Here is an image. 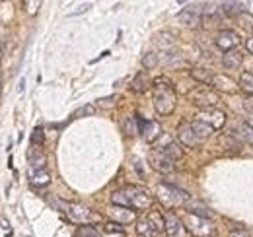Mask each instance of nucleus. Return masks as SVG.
Here are the masks:
<instances>
[{"label":"nucleus","instance_id":"1","mask_svg":"<svg viewBox=\"0 0 253 237\" xmlns=\"http://www.w3.org/2000/svg\"><path fill=\"white\" fill-rule=\"evenodd\" d=\"M111 202L115 206H125L130 208L134 212H142V210H150L152 206V195L142 189V187H134V185H128L121 191H115L111 195Z\"/></svg>","mask_w":253,"mask_h":237},{"label":"nucleus","instance_id":"2","mask_svg":"<svg viewBox=\"0 0 253 237\" xmlns=\"http://www.w3.org/2000/svg\"><path fill=\"white\" fill-rule=\"evenodd\" d=\"M154 91V109L160 115H171L177 105V93L173 88V82L166 76H158L152 80Z\"/></svg>","mask_w":253,"mask_h":237},{"label":"nucleus","instance_id":"3","mask_svg":"<svg viewBox=\"0 0 253 237\" xmlns=\"http://www.w3.org/2000/svg\"><path fill=\"white\" fill-rule=\"evenodd\" d=\"M49 202L55 204L57 210L64 212L68 216V220L74 222V224L90 226V224H95V222L101 220V214H97L92 208L84 206V204H78V202H66V200H61V198H51Z\"/></svg>","mask_w":253,"mask_h":237},{"label":"nucleus","instance_id":"4","mask_svg":"<svg viewBox=\"0 0 253 237\" xmlns=\"http://www.w3.org/2000/svg\"><path fill=\"white\" fill-rule=\"evenodd\" d=\"M156 195H158L160 202L166 208H177V206H185L191 200V197L187 195V191L179 189V187H173V185H168V183H162L156 189Z\"/></svg>","mask_w":253,"mask_h":237},{"label":"nucleus","instance_id":"5","mask_svg":"<svg viewBox=\"0 0 253 237\" xmlns=\"http://www.w3.org/2000/svg\"><path fill=\"white\" fill-rule=\"evenodd\" d=\"M183 224L185 228L189 230L191 236L195 237H212L214 236V226L211 224V220L207 218H201V216H195V214H185L183 218Z\"/></svg>","mask_w":253,"mask_h":237},{"label":"nucleus","instance_id":"6","mask_svg":"<svg viewBox=\"0 0 253 237\" xmlns=\"http://www.w3.org/2000/svg\"><path fill=\"white\" fill-rule=\"evenodd\" d=\"M189 99L193 105L207 111V109H214V105L218 103V93L212 88L201 86V88H195L193 91H189Z\"/></svg>","mask_w":253,"mask_h":237},{"label":"nucleus","instance_id":"7","mask_svg":"<svg viewBox=\"0 0 253 237\" xmlns=\"http://www.w3.org/2000/svg\"><path fill=\"white\" fill-rule=\"evenodd\" d=\"M154 150H158V152H162V154H166V156L171 158L173 161L183 158V150H181V146L173 140V136H169V134H166V132L154 142Z\"/></svg>","mask_w":253,"mask_h":237},{"label":"nucleus","instance_id":"8","mask_svg":"<svg viewBox=\"0 0 253 237\" xmlns=\"http://www.w3.org/2000/svg\"><path fill=\"white\" fill-rule=\"evenodd\" d=\"M148 163H150V167H152L154 171L164 173V175L175 171V161H173L171 158H168L166 154L158 152V150H150V154H148Z\"/></svg>","mask_w":253,"mask_h":237},{"label":"nucleus","instance_id":"9","mask_svg":"<svg viewBox=\"0 0 253 237\" xmlns=\"http://www.w3.org/2000/svg\"><path fill=\"white\" fill-rule=\"evenodd\" d=\"M136 124H138L140 136H142L146 142H150V144H154L160 136L164 134V132H162V124H160L158 120H146V118L136 117Z\"/></svg>","mask_w":253,"mask_h":237},{"label":"nucleus","instance_id":"10","mask_svg":"<svg viewBox=\"0 0 253 237\" xmlns=\"http://www.w3.org/2000/svg\"><path fill=\"white\" fill-rule=\"evenodd\" d=\"M203 8L205 4H189L187 8H183L177 14V20L185 26V28H197L203 20Z\"/></svg>","mask_w":253,"mask_h":237},{"label":"nucleus","instance_id":"11","mask_svg":"<svg viewBox=\"0 0 253 237\" xmlns=\"http://www.w3.org/2000/svg\"><path fill=\"white\" fill-rule=\"evenodd\" d=\"M164 220H166V234H168V237H191L189 230L185 228L183 220L177 218L173 212H166Z\"/></svg>","mask_w":253,"mask_h":237},{"label":"nucleus","instance_id":"12","mask_svg":"<svg viewBox=\"0 0 253 237\" xmlns=\"http://www.w3.org/2000/svg\"><path fill=\"white\" fill-rule=\"evenodd\" d=\"M242 43V39H240V35L236 33V31L232 30H222L218 35H216V39H214V45L222 49L224 53H228V51H234L238 45Z\"/></svg>","mask_w":253,"mask_h":237},{"label":"nucleus","instance_id":"13","mask_svg":"<svg viewBox=\"0 0 253 237\" xmlns=\"http://www.w3.org/2000/svg\"><path fill=\"white\" fill-rule=\"evenodd\" d=\"M107 216L115 222V224H119V226H125V224H132L134 220H136V212L134 210H130V208H125V206H113L107 210Z\"/></svg>","mask_w":253,"mask_h":237},{"label":"nucleus","instance_id":"14","mask_svg":"<svg viewBox=\"0 0 253 237\" xmlns=\"http://www.w3.org/2000/svg\"><path fill=\"white\" fill-rule=\"evenodd\" d=\"M197 120L207 122L209 126H212L214 130H218V128H222L226 124V115L222 111H218V109H207V111L197 113Z\"/></svg>","mask_w":253,"mask_h":237},{"label":"nucleus","instance_id":"15","mask_svg":"<svg viewBox=\"0 0 253 237\" xmlns=\"http://www.w3.org/2000/svg\"><path fill=\"white\" fill-rule=\"evenodd\" d=\"M177 138H179V142L185 146V148H197L199 146V138L195 136V132H193V128H191V122L187 120H183L179 126H177Z\"/></svg>","mask_w":253,"mask_h":237},{"label":"nucleus","instance_id":"16","mask_svg":"<svg viewBox=\"0 0 253 237\" xmlns=\"http://www.w3.org/2000/svg\"><path fill=\"white\" fill-rule=\"evenodd\" d=\"M211 86H212V89H218V91H224V93H236L238 91L236 82L232 78H228L226 74H214Z\"/></svg>","mask_w":253,"mask_h":237},{"label":"nucleus","instance_id":"17","mask_svg":"<svg viewBox=\"0 0 253 237\" xmlns=\"http://www.w3.org/2000/svg\"><path fill=\"white\" fill-rule=\"evenodd\" d=\"M45 161H47V158H45V154H43L41 146H33L32 144V148L28 150V163H30L32 171L45 169Z\"/></svg>","mask_w":253,"mask_h":237},{"label":"nucleus","instance_id":"18","mask_svg":"<svg viewBox=\"0 0 253 237\" xmlns=\"http://www.w3.org/2000/svg\"><path fill=\"white\" fill-rule=\"evenodd\" d=\"M232 136H236L242 144H252L253 146V126L250 122L238 124V126L234 128V134H232Z\"/></svg>","mask_w":253,"mask_h":237},{"label":"nucleus","instance_id":"19","mask_svg":"<svg viewBox=\"0 0 253 237\" xmlns=\"http://www.w3.org/2000/svg\"><path fill=\"white\" fill-rule=\"evenodd\" d=\"M242 62H244V55L240 53V51H228V53H224V57H222V64H224V68H228V70H238L240 66H242Z\"/></svg>","mask_w":253,"mask_h":237},{"label":"nucleus","instance_id":"20","mask_svg":"<svg viewBox=\"0 0 253 237\" xmlns=\"http://www.w3.org/2000/svg\"><path fill=\"white\" fill-rule=\"evenodd\" d=\"M136 234L138 237H158L160 232L152 226V222L148 218H142L136 222Z\"/></svg>","mask_w":253,"mask_h":237},{"label":"nucleus","instance_id":"21","mask_svg":"<svg viewBox=\"0 0 253 237\" xmlns=\"http://www.w3.org/2000/svg\"><path fill=\"white\" fill-rule=\"evenodd\" d=\"M185 206H187V212H189V214L201 216V218H207V220L214 218V212H212V210H211L209 206H205L203 202H195V200H189Z\"/></svg>","mask_w":253,"mask_h":237},{"label":"nucleus","instance_id":"22","mask_svg":"<svg viewBox=\"0 0 253 237\" xmlns=\"http://www.w3.org/2000/svg\"><path fill=\"white\" fill-rule=\"evenodd\" d=\"M191 128H193V132H195V136H197L199 140H207L209 136L214 134V128H212V126H209L207 122H201V120H197V118L191 122Z\"/></svg>","mask_w":253,"mask_h":237},{"label":"nucleus","instance_id":"23","mask_svg":"<svg viewBox=\"0 0 253 237\" xmlns=\"http://www.w3.org/2000/svg\"><path fill=\"white\" fill-rule=\"evenodd\" d=\"M220 146L226 150V152H230V154H238V152H242V148H244V144H242L236 136H232V134H222Z\"/></svg>","mask_w":253,"mask_h":237},{"label":"nucleus","instance_id":"24","mask_svg":"<svg viewBox=\"0 0 253 237\" xmlns=\"http://www.w3.org/2000/svg\"><path fill=\"white\" fill-rule=\"evenodd\" d=\"M30 181L33 187H47L51 183V173L47 169H39V171H30Z\"/></svg>","mask_w":253,"mask_h":237},{"label":"nucleus","instance_id":"25","mask_svg":"<svg viewBox=\"0 0 253 237\" xmlns=\"http://www.w3.org/2000/svg\"><path fill=\"white\" fill-rule=\"evenodd\" d=\"M148 88H150V78L146 76V72H138L134 76L132 84H130V89L136 91V93H142V91H146Z\"/></svg>","mask_w":253,"mask_h":237},{"label":"nucleus","instance_id":"26","mask_svg":"<svg viewBox=\"0 0 253 237\" xmlns=\"http://www.w3.org/2000/svg\"><path fill=\"white\" fill-rule=\"evenodd\" d=\"M220 8L224 16H238L244 10V2H222Z\"/></svg>","mask_w":253,"mask_h":237},{"label":"nucleus","instance_id":"27","mask_svg":"<svg viewBox=\"0 0 253 237\" xmlns=\"http://www.w3.org/2000/svg\"><path fill=\"white\" fill-rule=\"evenodd\" d=\"M191 76H193L197 82H201V84H211L214 74H212L211 70H207V68H193V70H191Z\"/></svg>","mask_w":253,"mask_h":237},{"label":"nucleus","instance_id":"28","mask_svg":"<svg viewBox=\"0 0 253 237\" xmlns=\"http://www.w3.org/2000/svg\"><path fill=\"white\" fill-rule=\"evenodd\" d=\"M150 222H152V226L158 230L160 234L162 232H166V220H164V214L162 212H156V210H150L148 212V216H146Z\"/></svg>","mask_w":253,"mask_h":237},{"label":"nucleus","instance_id":"29","mask_svg":"<svg viewBox=\"0 0 253 237\" xmlns=\"http://www.w3.org/2000/svg\"><path fill=\"white\" fill-rule=\"evenodd\" d=\"M164 64H168V66H173V68H179V66H183V64H185V59H183L179 53L168 51V53L164 55Z\"/></svg>","mask_w":253,"mask_h":237},{"label":"nucleus","instance_id":"30","mask_svg":"<svg viewBox=\"0 0 253 237\" xmlns=\"http://www.w3.org/2000/svg\"><path fill=\"white\" fill-rule=\"evenodd\" d=\"M121 128L126 136H134L138 132V124H136V117H125L121 120Z\"/></svg>","mask_w":253,"mask_h":237},{"label":"nucleus","instance_id":"31","mask_svg":"<svg viewBox=\"0 0 253 237\" xmlns=\"http://www.w3.org/2000/svg\"><path fill=\"white\" fill-rule=\"evenodd\" d=\"M156 43H158L160 47H164V49H169V47L175 45V35L169 33V31H164V33L156 35Z\"/></svg>","mask_w":253,"mask_h":237},{"label":"nucleus","instance_id":"32","mask_svg":"<svg viewBox=\"0 0 253 237\" xmlns=\"http://www.w3.org/2000/svg\"><path fill=\"white\" fill-rule=\"evenodd\" d=\"M240 88L244 89L246 93L253 95V72H244L240 76Z\"/></svg>","mask_w":253,"mask_h":237},{"label":"nucleus","instance_id":"33","mask_svg":"<svg viewBox=\"0 0 253 237\" xmlns=\"http://www.w3.org/2000/svg\"><path fill=\"white\" fill-rule=\"evenodd\" d=\"M160 64V57L156 53H146L144 57H142V66L146 68V70H152V68H156Z\"/></svg>","mask_w":253,"mask_h":237},{"label":"nucleus","instance_id":"34","mask_svg":"<svg viewBox=\"0 0 253 237\" xmlns=\"http://www.w3.org/2000/svg\"><path fill=\"white\" fill-rule=\"evenodd\" d=\"M76 237H99V232L92 226H80V230L76 232Z\"/></svg>","mask_w":253,"mask_h":237},{"label":"nucleus","instance_id":"35","mask_svg":"<svg viewBox=\"0 0 253 237\" xmlns=\"http://www.w3.org/2000/svg\"><path fill=\"white\" fill-rule=\"evenodd\" d=\"M43 138H45L43 128H41V126H35L32 132V144L33 146H41V144H43Z\"/></svg>","mask_w":253,"mask_h":237},{"label":"nucleus","instance_id":"36","mask_svg":"<svg viewBox=\"0 0 253 237\" xmlns=\"http://www.w3.org/2000/svg\"><path fill=\"white\" fill-rule=\"evenodd\" d=\"M94 111H95L94 105H84V107H80L78 111H74V115H72V117L80 118V117H84V115H94Z\"/></svg>","mask_w":253,"mask_h":237},{"label":"nucleus","instance_id":"37","mask_svg":"<svg viewBox=\"0 0 253 237\" xmlns=\"http://www.w3.org/2000/svg\"><path fill=\"white\" fill-rule=\"evenodd\" d=\"M103 230H105L107 234H123V226H119V224H115V222L105 224V226H103Z\"/></svg>","mask_w":253,"mask_h":237},{"label":"nucleus","instance_id":"38","mask_svg":"<svg viewBox=\"0 0 253 237\" xmlns=\"http://www.w3.org/2000/svg\"><path fill=\"white\" fill-rule=\"evenodd\" d=\"M244 111H246V115L248 117H252L253 118V97H248V99H244Z\"/></svg>","mask_w":253,"mask_h":237},{"label":"nucleus","instance_id":"39","mask_svg":"<svg viewBox=\"0 0 253 237\" xmlns=\"http://www.w3.org/2000/svg\"><path fill=\"white\" fill-rule=\"evenodd\" d=\"M242 26H244L248 31H253V16L252 14H246V16H244V24H242Z\"/></svg>","mask_w":253,"mask_h":237},{"label":"nucleus","instance_id":"40","mask_svg":"<svg viewBox=\"0 0 253 237\" xmlns=\"http://www.w3.org/2000/svg\"><path fill=\"white\" fill-rule=\"evenodd\" d=\"M228 237H253L250 232H246V230H236V232H230Z\"/></svg>","mask_w":253,"mask_h":237},{"label":"nucleus","instance_id":"41","mask_svg":"<svg viewBox=\"0 0 253 237\" xmlns=\"http://www.w3.org/2000/svg\"><path fill=\"white\" fill-rule=\"evenodd\" d=\"M24 6H28V12H30V14H35L37 8L41 6V2H24Z\"/></svg>","mask_w":253,"mask_h":237},{"label":"nucleus","instance_id":"42","mask_svg":"<svg viewBox=\"0 0 253 237\" xmlns=\"http://www.w3.org/2000/svg\"><path fill=\"white\" fill-rule=\"evenodd\" d=\"M113 103H115V95L105 97V99H99V105H101V107H111Z\"/></svg>","mask_w":253,"mask_h":237},{"label":"nucleus","instance_id":"43","mask_svg":"<svg viewBox=\"0 0 253 237\" xmlns=\"http://www.w3.org/2000/svg\"><path fill=\"white\" fill-rule=\"evenodd\" d=\"M246 49H248V53H250V55H253V35L246 41Z\"/></svg>","mask_w":253,"mask_h":237},{"label":"nucleus","instance_id":"44","mask_svg":"<svg viewBox=\"0 0 253 237\" xmlns=\"http://www.w3.org/2000/svg\"><path fill=\"white\" fill-rule=\"evenodd\" d=\"M248 122H250V124H252V126H253V118H250V120H248Z\"/></svg>","mask_w":253,"mask_h":237},{"label":"nucleus","instance_id":"45","mask_svg":"<svg viewBox=\"0 0 253 237\" xmlns=\"http://www.w3.org/2000/svg\"><path fill=\"white\" fill-rule=\"evenodd\" d=\"M0 93H2V86H0Z\"/></svg>","mask_w":253,"mask_h":237}]
</instances>
